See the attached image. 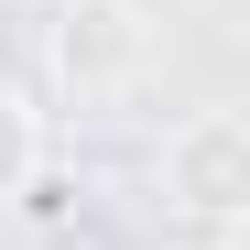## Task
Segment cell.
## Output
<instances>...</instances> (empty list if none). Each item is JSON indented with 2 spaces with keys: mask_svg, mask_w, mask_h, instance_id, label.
I'll list each match as a JSON object with an SVG mask.
<instances>
[{
  "mask_svg": "<svg viewBox=\"0 0 250 250\" xmlns=\"http://www.w3.org/2000/svg\"><path fill=\"white\" fill-rule=\"evenodd\" d=\"M163 207L196 229H229L239 207H250V120L239 109H185L174 131H163Z\"/></svg>",
  "mask_w": 250,
  "mask_h": 250,
  "instance_id": "obj_1",
  "label": "cell"
},
{
  "mask_svg": "<svg viewBox=\"0 0 250 250\" xmlns=\"http://www.w3.org/2000/svg\"><path fill=\"white\" fill-rule=\"evenodd\" d=\"M55 65H65L76 98H120V87L142 76V22L120 11V0H76L65 33H55Z\"/></svg>",
  "mask_w": 250,
  "mask_h": 250,
  "instance_id": "obj_2",
  "label": "cell"
}]
</instances>
